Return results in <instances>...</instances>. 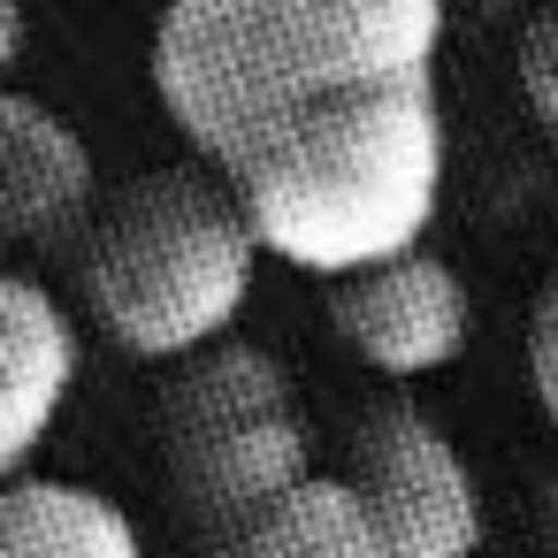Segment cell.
Returning a JSON list of instances; mask_svg holds the SVG:
<instances>
[{"instance_id": "1", "label": "cell", "mask_w": 558, "mask_h": 558, "mask_svg": "<svg viewBox=\"0 0 558 558\" xmlns=\"http://www.w3.org/2000/svg\"><path fill=\"white\" fill-rule=\"evenodd\" d=\"M444 32L451 0H169L146 70L260 253L337 283L436 230Z\"/></svg>"}, {"instance_id": "2", "label": "cell", "mask_w": 558, "mask_h": 558, "mask_svg": "<svg viewBox=\"0 0 558 558\" xmlns=\"http://www.w3.org/2000/svg\"><path fill=\"white\" fill-rule=\"evenodd\" d=\"M260 230L207 161H161L100 199L77 238V299L131 360H192L222 344L260 276Z\"/></svg>"}, {"instance_id": "3", "label": "cell", "mask_w": 558, "mask_h": 558, "mask_svg": "<svg viewBox=\"0 0 558 558\" xmlns=\"http://www.w3.org/2000/svg\"><path fill=\"white\" fill-rule=\"evenodd\" d=\"M482 489L436 413L375 398L344 421L329 466H314L268 520L207 558H474Z\"/></svg>"}, {"instance_id": "4", "label": "cell", "mask_w": 558, "mask_h": 558, "mask_svg": "<svg viewBox=\"0 0 558 558\" xmlns=\"http://www.w3.org/2000/svg\"><path fill=\"white\" fill-rule=\"evenodd\" d=\"M322 466L291 367L268 344L222 337L161 383V474L199 535V558L268 520Z\"/></svg>"}, {"instance_id": "5", "label": "cell", "mask_w": 558, "mask_h": 558, "mask_svg": "<svg viewBox=\"0 0 558 558\" xmlns=\"http://www.w3.org/2000/svg\"><path fill=\"white\" fill-rule=\"evenodd\" d=\"M329 329H337L375 375L421 383V375H444V367L466 352L474 299H466L459 268L421 245V253L375 260V268H360V276H337V283H329Z\"/></svg>"}, {"instance_id": "6", "label": "cell", "mask_w": 558, "mask_h": 558, "mask_svg": "<svg viewBox=\"0 0 558 558\" xmlns=\"http://www.w3.org/2000/svg\"><path fill=\"white\" fill-rule=\"evenodd\" d=\"M100 215V169L77 123L32 93H0V245L77 253Z\"/></svg>"}, {"instance_id": "7", "label": "cell", "mask_w": 558, "mask_h": 558, "mask_svg": "<svg viewBox=\"0 0 558 558\" xmlns=\"http://www.w3.org/2000/svg\"><path fill=\"white\" fill-rule=\"evenodd\" d=\"M77 322L47 283L0 268V482H16L77 390Z\"/></svg>"}, {"instance_id": "8", "label": "cell", "mask_w": 558, "mask_h": 558, "mask_svg": "<svg viewBox=\"0 0 558 558\" xmlns=\"http://www.w3.org/2000/svg\"><path fill=\"white\" fill-rule=\"evenodd\" d=\"M0 558H146L131 512L62 474L0 482Z\"/></svg>"}, {"instance_id": "9", "label": "cell", "mask_w": 558, "mask_h": 558, "mask_svg": "<svg viewBox=\"0 0 558 558\" xmlns=\"http://www.w3.org/2000/svg\"><path fill=\"white\" fill-rule=\"evenodd\" d=\"M520 100H527V116L558 138V0H543V9L527 16V32H520Z\"/></svg>"}, {"instance_id": "10", "label": "cell", "mask_w": 558, "mask_h": 558, "mask_svg": "<svg viewBox=\"0 0 558 558\" xmlns=\"http://www.w3.org/2000/svg\"><path fill=\"white\" fill-rule=\"evenodd\" d=\"M527 390L535 405L558 421V268L543 276L535 306H527Z\"/></svg>"}, {"instance_id": "11", "label": "cell", "mask_w": 558, "mask_h": 558, "mask_svg": "<svg viewBox=\"0 0 558 558\" xmlns=\"http://www.w3.org/2000/svg\"><path fill=\"white\" fill-rule=\"evenodd\" d=\"M24 0H0V93H9V77H16V62H24Z\"/></svg>"}, {"instance_id": "12", "label": "cell", "mask_w": 558, "mask_h": 558, "mask_svg": "<svg viewBox=\"0 0 558 558\" xmlns=\"http://www.w3.org/2000/svg\"><path fill=\"white\" fill-rule=\"evenodd\" d=\"M535 535L550 543V558H558V474H543L535 482Z\"/></svg>"}]
</instances>
